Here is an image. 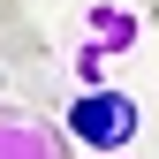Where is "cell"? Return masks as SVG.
<instances>
[{"instance_id":"6da1fadb","label":"cell","mask_w":159,"mask_h":159,"mask_svg":"<svg viewBox=\"0 0 159 159\" xmlns=\"http://www.w3.org/2000/svg\"><path fill=\"white\" fill-rule=\"evenodd\" d=\"M136 129H144V106H136L121 84H91V91H76L68 106H61V136H68V144H84L91 159L129 152Z\"/></svg>"},{"instance_id":"7a4b0ae2","label":"cell","mask_w":159,"mask_h":159,"mask_svg":"<svg viewBox=\"0 0 159 159\" xmlns=\"http://www.w3.org/2000/svg\"><path fill=\"white\" fill-rule=\"evenodd\" d=\"M76 144L61 136V121H46L38 106H0V159H68Z\"/></svg>"},{"instance_id":"3957f363","label":"cell","mask_w":159,"mask_h":159,"mask_svg":"<svg viewBox=\"0 0 159 159\" xmlns=\"http://www.w3.org/2000/svg\"><path fill=\"white\" fill-rule=\"evenodd\" d=\"M84 30H91V53L114 61V53H129L136 38H144V15L121 8V0H91V8H84Z\"/></svg>"},{"instance_id":"277c9868","label":"cell","mask_w":159,"mask_h":159,"mask_svg":"<svg viewBox=\"0 0 159 159\" xmlns=\"http://www.w3.org/2000/svg\"><path fill=\"white\" fill-rule=\"evenodd\" d=\"M0 61H8V68H46V30H38V23L0 30Z\"/></svg>"},{"instance_id":"5b68a950","label":"cell","mask_w":159,"mask_h":159,"mask_svg":"<svg viewBox=\"0 0 159 159\" xmlns=\"http://www.w3.org/2000/svg\"><path fill=\"white\" fill-rule=\"evenodd\" d=\"M23 23V0H0V30H15Z\"/></svg>"},{"instance_id":"8992f818","label":"cell","mask_w":159,"mask_h":159,"mask_svg":"<svg viewBox=\"0 0 159 159\" xmlns=\"http://www.w3.org/2000/svg\"><path fill=\"white\" fill-rule=\"evenodd\" d=\"M136 8H159V0H136Z\"/></svg>"},{"instance_id":"52a82bcc","label":"cell","mask_w":159,"mask_h":159,"mask_svg":"<svg viewBox=\"0 0 159 159\" xmlns=\"http://www.w3.org/2000/svg\"><path fill=\"white\" fill-rule=\"evenodd\" d=\"M114 159H129V152H114Z\"/></svg>"}]
</instances>
